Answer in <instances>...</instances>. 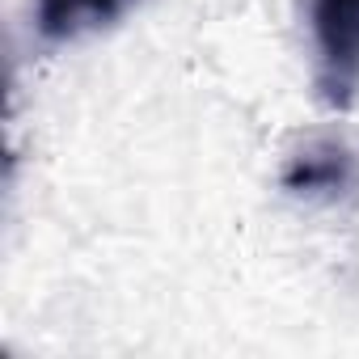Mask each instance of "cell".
<instances>
[{
	"label": "cell",
	"instance_id": "cell-3",
	"mask_svg": "<svg viewBox=\"0 0 359 359\" xmlns=\"http://www.w3.org/2000/svg\"><path fill=\"white\" fill-rule=\"evenodd\" d=\"M131 0H39L34 22L47 43H72L97 26H110Z\"/></svg>",
	"mask_w": 359,
	"mask_h": 359
},
{
	"label": "cell",
	"instance_id": "cell-2",
	"mask_svg": "<svg viewBox=\"0 0 359 359\" xmlns=\"http://www.w3.org/2000/svg\"><path fill=\"white\" fill-rule=\"evenodd\" d=\"M279 182L296 199H342L359 187V156L342 140L317 135L287 156Z\"/></svg>",
	"mask_w": 359,
	"mask_h": 359
},
{
	"label": "cell",
	"instance_id": "cell-1",
	"mask_svg": "<svg viewBox=\"0 0 359 359\" xmlns=\"http://www.w3.org/2000/svg\"><path fill=\"white\" fill-rule=\"evenodd\" d=\"M317 47V93L330 110H351L359 93V0H309Z\"/></svg>",
	"mask_w": 359,
	"mask_h": 359
}]
</instances>
